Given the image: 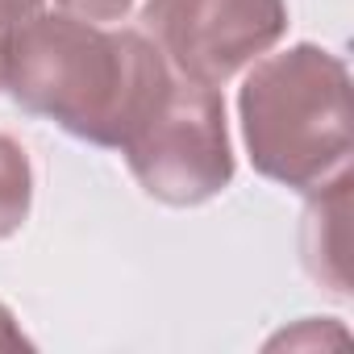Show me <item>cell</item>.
<instances>
[{"label":"cell","mask_w":354,"mask_h":354,"mask_svg":"<svg viewBox=\"0 0 354 354\" xmlns=\"http://www.w3.org/2000/svg\"><path fill=\"white\" fill-rule=\"evenodd\" d=\"M59 5L84 21H121L133 9V0H59Z\"/></svg>","instance_id":"cell-6"},{"label":"cell","mask_w":354,"mask_h":354,"mask_svg":"<svg viewBox=\"0 0 354 354\" xmlns=\"http://www.w3.org/2000/svg\"><path fill=\"white\" fill-rule=\"evenodd\" d=\"M30 201H34L30 158L9 133H0V238L21 230V221L30 217Z\"/></svg>","instance_id":"cell-5"},{"label":"cell","mask_w":354,"mask_h":354,"mask_svg":"<svg viewBox=\"0 0 354 354\" xmlns=\"http://www.w3.org/2000/svg\"><path fill=\"white\" fill-rule=\"evenodd\" d=\"M171 67L138 30H100L71 13H34L0 30L9 96L92 146H117L146 117Z\"/></svg>","instance_id":"cell-1"},{"label":"cell","mask_w":354,"mask_h":354,"mask_svg":"<svg viewBox=\"0 0 354 354\" xmlns=\"http://www.w3.org/2000/svg\"><path fill=\"white\" fill-rule=\"evenodd\" d=\"M142 26L180 75L221 88L283 38L288 5L283 0H146Z\"/></svg>","instance_id":"cell-4"},{"label":"cell","mask_w":354,"mask_h":354,"mask_svg":"<svg viewBox=\"0 0 354 354\" xmlns=\"http://www.w3.org/2000/svg\"><path fill=\"white\" fill-rule=\"evenodd\" d=\"M34 13H42V0H0V30H9Z\"/></svg>","instance_id":"cell-7"},{"label":"cell","mask_w":354,"mask_h":354,"mask_svg":"<svg viewBox=\"0 0 354 354\" xmlns=\"http://www.w3.org/2000/svg\"><path fill=\"white\" fill-rule=\"evenodd\" d=\"M121 154L146 196L175 209L213 201L234 180L221 92L188 75H171L146 117L121 142Z\"/></svg>","instance_id":"cell-3"},{"label":"cell","mask_w":354,"mask_h":354,"mask_svg":"<svg viewBox=\"0 0 354 354\" xmlns=\"http://www.w3.org/2000/svg\"><path fill=\"white\" fill-rule=\"evenodd\" d=\"M0 350H30V337L17 329V321L5 304H0Z\"/></svg>","instance_id":"cell-8"},{"label":"cell","mask_w":354,"mask_h":354,"mask_svg":"<svg viewBox=\"0 0 354 354\" xmlns=\"http://www.w3.org/2000/svg\"><path fill=\"white\" fill-rule=\"evenodd\" d=\"M242 138L259 175L283 188H325L350 158V71L300 42L254 63L238 96Z\"/></svg>","instance_id":"cell-2"}]
</instances>
